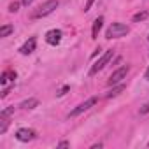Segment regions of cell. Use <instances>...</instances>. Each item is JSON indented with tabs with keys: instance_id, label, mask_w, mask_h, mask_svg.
I'll return each instance as SVG.
<instances>
[{
	"instance_id": "18",
	"label": "cell",
	"mask_w": 149,
	"mask_h": 149,
	"mask_svg": "<svg viewBox=\"0 0 149 149\" xmlns=\"http://www.w3.org/2000/svg\"><path fill=\"white\" fill-rule=\"evenodd\" d=\"M93 2H95V0H86V6H84V11L88 13L90 9H91V6H93Z\"/></svg>"
},
{
	"instance_id": "26",
	"label": "cell",
	"mask_w": 149,
	"mask_h": 149,
	"mask_svg": "<svg viewBox=\"0 0 149 149\" xmlns=\"http://www.w3.org/2000/svg\"><path fill=\"white\" fill-rule=\"evenodd\" d=\"M147 146H149V144H147Z\"/></svg>"
},
{
	"instance_id": "2",
	"label": "cell",
	"mask_w": 149,
	"mask_h": 149,
	"mask_svg": "<svg viewBox=\"0 0 149 149\" xmlns=\"http://www.w3.org/2000/svg\"><path fill=\"white\" fill-rule=\"evenodd\" d=\"M130 32V28L123 23H112L107 32H105V39H119V37H125L126 33Z\"/></svg>"
},
{
	"instance_id": "13",
	"label": "cell",
	"mask_w": 149,
	"mask_h": 149,
	"mask_svg": "<svg viewBox=\"0 0 149 149\" xmlns=\"http://www.w3.org/2000/svg\"><path fill=\"white\" fill-rule=\"evenodd\" d=\"M149 16V13L147 11H142V13H137L135 16H133V23H139V21H144L146 18Z\"/></svg>"
},
{
	"instance_id": "22",
	"label": "cell",
	"mask_w": 149,
	"mask_h": 149,
	"mask_svg": "<svg viewBox=\"0 0 149 149\" xmlns=\"http://www.w3.org/2000/svg\"><path fill=\"white\" fill-rule=\"evenodd\" d=\"M98 53H100V47H97V49H95V51H93V54H91V56H93V58H95V56H98Z\"/></svg>"
},
{
	"instance_id": "21",
	"label": "cell",
	"mask_w": 149,
	"mask_h": 149,
	"mask_svg": "<svg viewBox=\"0 0 149 149\" xmlns=\"http://www.w3.org/2000/svg\"><path fill=\"white\" fill-rule=\"evenodd\" d=\"M68 146H70V144H68L67 140H63V142H60V144H58V147H68Z\"/></svg>"
},
{
	"instance_id": "1",
	"label": "cell",
	"mask_w": 149,
	"mask_h": 149,
	"mask_svg": "<svg viewBox=\"0 0 149 149\" xmlns=\"http://www.w3.org/2000/svg\"><path fill=\"white\" fill-rule=\"evenodd\" d=\"M60 6L58 0H47V2H44L42 6H39L33 13H32V19H39V18H46L47 14H51L56 7Z\"/></svg>"
},
{
	"instance_id": "19",
	"label": "cell",
	"mask_w": 149,
	"mask_h": 149,
	"mask_svg": "<svg viewBox=\"0 0 149 149\" xmlns=\"http://www.w3.org/2000/svg\"><path fill=\"white\" fill-rule=\"evenodd\" d=\"M21 4H23L25 7H28V6H32V4H33V0H21Z\"/></svg>"
},
{
	"instance_id": "25",
	"label": "cell",
	"mask_w": 149,
	"mask_h": 149,
	"mask_svg": "<svg viewBox=\"0 0 149 149\" xmlns=\"http://www.w3.org/2000/svg\"><path fill=\"white\" fill-rule=\"evenodd\" d=\"M147 40H149V35H147Z\"/></svg>"
},
{
	"instance_id": "7",
	"label": "cell",
	"mask_w": 149,
	"mask_h": 149,
	"mask_svg": "<svg viewBox=\"0 0 149 149\" xmlns=\"http://www.w3.org/2000/svg\"><path fill=\"white\" fill-rule=\"evenodd\" d=\"M16 139L21 140V142H28V140L35 139V132L33 130H28V128H19L16 132Z\"/></svg>"
},
{
	"instance_id": "4",
	"label": "cell",
	"mask_w": 149,
	"mask_h": 149,
	"mask_svg": "<svg viewBox=\"0 0 149 149\" xmlns=\"http://www.w3.org/2000/svg\"><path fill=\"white\" fill-rule=\"evenodd\" d=\"M128 70H130V67H128V65H123V67H119L118 70H114V72L111 74V77H109L107 84H109V86H112V84H118V83H121V81L126 77Z\"/></svg>"
},
{
	"instance_id": "17",
	"label": "cell",
	"mask_w": 149,
	"mask_h": 149,
	"mask_svg": "<svg viewBox=\"0 0 149 149\" xmlns=\"http://www.w3.org/2000/svg\"><path fill=\"white\" fill-rule=\"evenodd\" d=\"M147 112H149V102H147L146 105L140 107V114H147Z\"/></svg>"
},
{
	"instance_id": "5",
	"label": "cell",
	"mask_w": 149,
	"mask_h": 149,
	"mask_svg": "<svg viewBox=\"0 0 149 149\" xmlns=\"http://www.w3.org/2000/svg\"><path fill=\"white\" fill-rule=\"evenodd\" d=\"M97 102H98V98H97V97H91V98H88L86 102L79 104V105H77L76 109H74V111L70 112V118H74V116H79L81 112H84V111H88L90 107H93V105H95Z\"/></svg>"
},
{
	"instance_id": "12",
	"label": "cell",
	"mask_w": 149,
	"mask_h": 149,
	"mask_svg": "<svg viewBox=\"0 0 149 149\" xmlns=\"http://www.w3.org/2000/svg\"><path fill=\"white\" fill-rule=\"evenodd\" d=\"M14 32V26L13 25H4L2 28H0V37H7L9 33Z\"/></svg>"
},
{
	"instance_id": "11",
	"label": "cell",
	"mask_w": 149,
	"mask_h": 149,
	"mask_svg": "<svg viewBox=\"0 0 149 149\" xmlns=\"http://www.w3.org/2000/svg\"><path fill=\"white\" fill-rule=\"evenodd\" d=\"M121 91H125V84H119L118 88H114V90H111V91H109V93H107L105 97H107V98H112V97H118V95H119Z\"/></svg>"
},
{
	"instance_id": "9",
	"label": "cell",
	"mask_w": 149,
	"mask_h": 149,
	"mask_svg": "<svg viewBox=\"0 0 149 149\" xmlns=\"http://www.w3.org/2000/svg\"><path fill=\"white\" fill-rule=\"evenodd\" d=\"M102 25H104V18H102V16H98V18L95 19V23H93V30H91V39H97V37H98V32L102 30Z\"/></svg>"
},
{
	"instance_id": "3",
	"label": "cell",
	"mask_w": 149,
	"mask_h": 149,
	"mask_svg": "<svg viewBox=\"0 0 149 149\" xmlns=\"http://www.w3.org/2000/svg\"><path fill=\"white\" fill-rule=\"evenodd\" d=\"M112 56H114V51H112V49L105 51V53L102 54V58H100V60H98V61H97L91 68H90V76H95V74H97L98 70H102V68H104V67H105L111 60H112Z\"/></svg>"
},
{
	"instance_id": "6",
	"label": "cell",
	"mask_w": 149,
	"mask_h": 149,
	"mask_svg": "<svg viewBox=\"0 0 149 149\" xmlns=\"http://www.w3.org/2000/svg\"><path fill=\"white\" fill-rule=\"evenodd\" d=\"M60 40H61V30L53 28V30H49V32L46 33V42H47V44H51V46H58Z\"/></svg>"
},
{
	"instance_id": "10",
	"label": "cell",
	"mask_w": 149,
	"mask_h": 149,
	"mask_svg": "<svg viewBox=\"0 0 149 149\" xmlns=\"http://www.w3.org/2000/svg\"><path fill=\"white\" fill-rule=\"evenodd\" d=\"M37 105H39V100L37 98H28V100H23L19 104V107H23V109H33Z\"/></svg>"
},
{
	"instance_id": "23",
	"label": "cell",
	"mask_w": 149,
	"mask_h": 149,
	"mask_svg": "<svg viewBox=\"0 0 149 149\" xmlns=\"http://www.w3.org/2000/svg\"><path fill=\"white\" fill-rule=\"evenodd\" d=\"M100 147H102V144H93L91 146V149H100Z\"/></svg>"
},
{
	"instance_id": "15",
	"label": "cell",
	"mask_w": 149,
	"mask_h": 149,
	"mask_svg": "<svg viewBox=\"0 0 149 149\" xmlns=\"http://www.w3.org/2000/svg\"><path fill=\"white\" fill-rule=\"evenodd\" d=\"M11 114H14V107H9V109H6V111H2V112H0V116H11Z\"/></svg>"
},
{
	"instance_id": "24",
	"label": "cell",
	"mask_w": 149,
	"mask_h": 149,
	"mask_svg": "<svg viewBox=\"0 0 149 149\" xmlns=\"http://www.w3.org/2000/svg\"><path fill=\"white\" fill-rule=\"evenodd\" d=\"M146 81H149V67H147V70H146Z\"/></svg>"
},
{
	"instance_id": "20",
	"label": "cell",
	"mask_w": 149,
	"mask_h": 149,
	"mask_svg": "<svg viewBox=\"0 0 149 149\" xmlns=\"http://www.w3.org/2000/svg\"><path fill=\"white\" fill-rule=\"evenodd\" d=\"M68 90H70V88H68V86H63V90H61V91H60V93H58V97H61V95H65V93H67V91H68Z\"/></svg>"
},
{
	"instance_id": "16",
	"label": "cell",
	"mask_w": 149,
	"mask_h": 149,
	"mask_svg": "<svg viewBox=\"0 0 149 149\" xmlns=\"http://www.w3.org/2000/svg\"><path fill=\"white\" fill-rule=\"evenodd\" d=\"M9 11H11V13H18V11H19V4H18V2H13V4L9 6Z\"/></svg>"
},
{
	"instance_id": "14",
	"label": "cell",
	"mask_w": 149,
	"mask_h": 149,
	"mask_svg": "<svg viewBox=\"0 0 149 149\" xmlns=\"http://www.w3.org/2000/svg\"><path fill=\"white\" fill-rule=\"evenodd\" d=\"M7 125H9V121L6 119V116H0V133H6Z\"/></svg>"
},
{
	"instance_id": "8",
	"label": "cell",
	"mask_w": 149,
	"mask_h": 149,
	"mask_svg": "<svg viewBox=\"0 0 149 149\" xmlns=\"http://www.w3.org/2000/svg\"><path fill=\"white\" fill-rule=\"evenodd\" d=\"M35 46H37V39H35V37H30V39L19 47V53H21V54H30V53L35 51Z\"/></svg>"
}]
</instances>
